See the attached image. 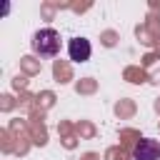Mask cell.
I'll list each match as a JSON object with an SVG mask.
<instances>
[{"label": "cell", "mask_w": 160, "mask_h": 160, "mask_svg": "<svg viewBox=\"0 0 160 160\" xmlns=\"http://www.w3.org/2000/svg\"><path fill=\"white\" fill-rule=\"evenodd\" d=\"M30 48H32V52H35L38 58L50 60V58H55V55L60 52V32L52 30V28H42V30H38V32L32 35Z\"/></svg>", "instance_id": "obj_1"}, {"label": "cell", "mask_w": 160, "mask_h": 160, "mask_svg": "<svg viewBox=\"0 0 160 160\" xmlns=\"http://www.w3.org/2000/svg\"><path fill=\"white\" fill-rule=\"evenodd\" d=\"M68 52H70V60H78V62L90 60V52H92L90 40H85V38H72V40L68 42Z\"/></svg>", "instance_id": "obj_3"}, {"label": "cell", "mask_w": 160, "mask_h": 160, "mask_svg": "<svg viewBox=\"0 0 160 160\" xmlns=\"http://www.w3.org/2000/svg\"><path fill=\"white\" fill-rule=\"evenodd\" d=\"M132 160H160V142L152 138H142L132 148Z\"/></svg>", "instance_id": "obj_2"}]
</instances>
